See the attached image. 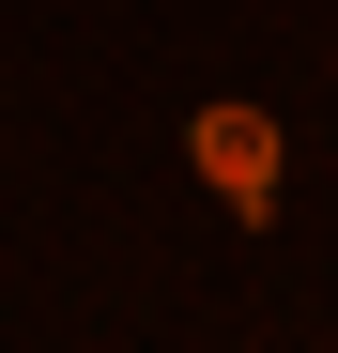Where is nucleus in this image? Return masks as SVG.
Wrapping results in <instances>:
<instances>
[{"label": "nucleus", "instance_id": "1", "mask_svg": "<svg viewBox=\"0 0 338 353\" xmlns=\"http://www.w3.org/2000/svg\"><path fill=\"white\" fill-rule=\"evenodd\" d=\"M185 154H200V185L231 200L246 230L277 215V108H200V123H185Z\"/></svg>", "mask_w": 338, "mask_h": 353}, {"label": "nucleus", "instance_id": "2", "mask_svg": "<svg viewBox=\"0 0 338 353\" xmlns=\"http://www.w3.org/2000/svg\"><path fill=\"white\" fill-rule=\"evenodd\" d=\"M323 92H338V62H323Z\"/></svg>", "mask_w": 338, "mask_h": 353}]
</instances>
